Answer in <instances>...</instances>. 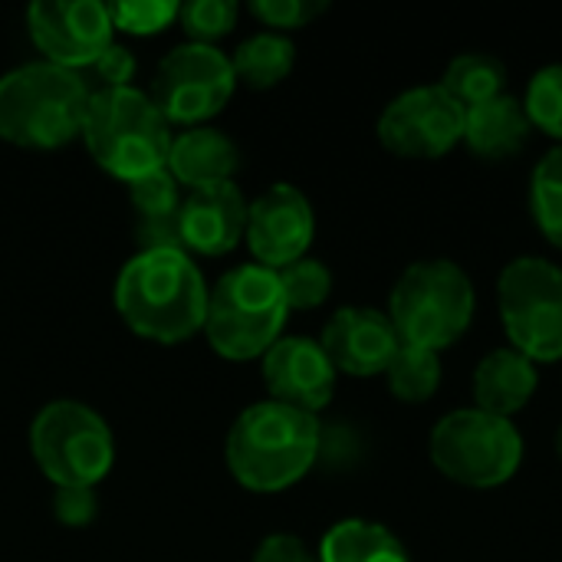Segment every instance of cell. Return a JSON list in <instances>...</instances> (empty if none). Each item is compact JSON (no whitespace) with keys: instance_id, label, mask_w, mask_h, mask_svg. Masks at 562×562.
<instances>
[{"instance_id":"obj_25","label":"cell","mask_w":562,"mask_h":562,"mask_svg":"<svg viewBox=\"0 0 562 562\" xmlns=\"http://www.w3.org/2000/svg\"><path fill=\"white\" fill-rule=\"evenodd\" d=\"M533 217L540 231L562 247V145L553 148L533 171Z\"/></svg>"},{"instance_id":"obj_4","label":"cell","mask_w":562,"mask_h":562,"mask_svg":"<svg viewBox=\"0 0 562 562\" xmlns=\"http://www.w3.org/2000/svg\"><path fill=\"white\" fill-rule=\"evenodd\" d=\"M82 138L99 168L122 181H135L168 165L175 135L148 92L128 86L92 92Z\"/></svg>"},{"instance_id":"obj_28","label":"cell","mask_w":562,"mask_h":562,"mask_svg":"<svg viewBox=\"0 0 562 562\" xmlns=\"http://www.w3.org/2000/svg\"><path fill=\"white\" fill-rule=\"evenodd\" d=\"M178 10H181V3H171V0H132V3H109V20H112V26H119L125 33L148 36V33H158L168 23H175Z\"/></svg>"},{"instance_id":"obj_10","label":"cell","mask_w":562,"mask_h":562,"mask_svg":"<svg viewBox=\"0 0 562 562\" xmlns=\"http://www.w3.org/2000/svg\"><path fill=\"white\" fill-rule=\"evenodd\" d=\"M234 86L231 56L211 43H184L158 63L148 99L168 122H204L227 105Z\"/></svg>"},{"instance_id":"obj_33","label":"cell","mask_w":562,"mask_h":562,"mask_svg":"<svg viewBox=\"0 0 562 562\" xmlns=\"http://www.w3.org/2000/svg\"><path fill=\"white\" fill-rule=\"evenodd\" d=\"M254 562H319L313 560V553L296 540V537H286V533H277V537H267L257 550Z\"/></svg>"},{"instance_id":"obj_12","label":"cell","mask_w":562,"mask_h":562,"mask_svg":"<svg viewBox=\"0 0 562 562\" xmlns=\"http://www.w3.org/2000/svg\"><path fill=\"white\" fill-rule=\"evenodd\" d=\"M26 30L46 63L82 72L109 43V7L95 0H40L26 10Z\"/></svg>"},{"instance_id":"obj_7","label":"cell","mask_w":562,"mask_h":562,"mask_svg":"<svg viewBox=\"0 0 562 562\" xmlns=\"http://www.w3.org/2000/svg\"><path fill=\"white\" fill-rule=\"evenodd\" d=\"M431 461L445 477L464 487H497L517 474L524 438L501 415L461 408L445 415L431 431Z\"/></svg>"},{"instance_id":"obj_3","label":"cell","mask_w":562,"mask_h":562,"mask_svg":"<svg viewBox=\"0 0 562 562\" xmlns=\"http://www.w3.org/2000/svg\"><path fill=\"white\" fill-rule=\"evenodd\" d=\"M82 72L26 63L0 76V138L23 148H59L82 135L89 112Z\"/></svg>"},{"instance_id":"obj_8","label":"cell","mask_w":562,"mask_h":562,"mask_svg":"<svg viewBox=\"0 0 562 562\" xmlns=\"http://www.w3.org/2000/svg\"><path fill=\"white\" fill-rule=\"evenodd\" d=\"M30 448L40 471L56 487H95L115 461L109 425L79 402L46 405L33 418Z\"/></svg>"},{"instance_id":"obj_6","label":"cell","mask_w":562,"mask_h":562,"mask_svg":"<svg viewBox=\"0 0 562 562\" xmlns=\"http://www.w3.org/2000/svg\"><path fill=\"white\" fill-rule=\"evenodd\" d=\"M474 316V286L451 260H422L392 290L389 319L405 346L441 352Z\"/></svg>"},{"instance_id":"obj_9","label":"cell","mask_w":562,"mask_h":562,"mask_svg":"<svg viewBox=\"0 0 562 562\" xmlns=\"http://www.w3.org/2000/svg\"><path fill=\"white\" fill-rule=\"evenodd\" d=\"M501 316L517 352L530 362L562 359V270L520 257L501 273Z\"/></svg>"},{"instance_id":"obj_16","label":"cell","mask_w":562,"mask_h":562,"mask_svg":"<svg viewBox=\"0 0 562 562\" xmlns=\"http://www.w3.org/2000/svg\"><path fill=\"white\" fill-rule=\"evenodd\" d=\"M247 231V201L234 181L194 188L184 194L178 211V234L184 254L221 257L237 247Z\"/></svg>"},{"instance_id":"obj_20","label":"cell","mask_w":562,"mask_h":562,"mask_svg":"<svg viewBox=\"0 0 562 562\" xmlns=\"http://www.w3.org/2000/svg\"><path fill=\"white\" fill-rule=\"evenodd\" d=\"M319 562H408V557L385 527L369 520H342L323 537Z\"/></svg>"},{"instance_id":"obj_21","label":"cell","mask_w":562,"mask_h":562,"mask_svg":"<svg viewBox=\"0 0 562 562\" xmlns=\"http://www.w3.org/2000/svg\"><path fill=\"white\" fill-rule=\"evenodd\" d=\"M293 59H296V49L283 33H257L237 46V53L231 56V66L240 82L254 89H270L290 76Z\"/></svg>"},{"instance_id":"obj_5","label":"cell","mask_w":562,"mask_h":562,"mask_svg":"<svg viewBox=\"0 0 562 562\" xmlns=\"http://www.w3.org/2000/svg\"><path fill=\"white\" fill-rule=\"evenodd\" d=\"M286 313L290 306L277 270L244 263L224 273L207 293L204 336L224 359H257L280 339Z\"/></svg>"},{"instance_id":"obj_32","label":"cell","mask_w":562,"mask_h":562,"mask_svg":"<svg viewBox=\"0 0 562 562\" xmlns=\"http://www.w3.org/2000/svg\"><path fill=\"white\" fill-rule=\"evenodd\" d=\"M53 507L66 527H86L95 517V494L92 487H59Z\"/></svg>"},{"instance_id":"obj_22","label":"cell","mask_w":562,"mask_h":562,"mask_svg":"<svg viewBox=\"0 0 562 562\" xmlns=\"http://www.w3.org/2000/svg\"><path fill=\"white\" fill-rule=\"evenodd\" d=\"M504 63L491 53H464L458 59H451L441 89L461 105V109H474L487 99L504 95Z\"/></svg>"},{"instance_id":"obj_14","label":"cell","mask_w":562,"mask_h":562,"mask_svg":"<svg viewBox=\"0 0 562 562\" xmlns=\"http://www.w3.org/2000/svg\"><path fill=\"white\" fill-rule=\"evenodd\" d=\"M263 382L273 402L316 415L329 405L336 389V369L319 342L306 336L277 339L263 356Z\"/></svg>"},{"instance_id":"obj_31","label":"cell","mask_w":562,"mask_h":562,"mask_svg":"<svg viewBox=\"0 0 562 562\" xmlns=\"http://www.w3.org/2000/svg\"><path fill=\"white\" fill-rule=\"evenodd\" d=\"M326 10V0H254V13L277 30H296L316 20Z\"/></svg>"},{"instance_id":"obj_23","label":"cell","mask_w":562,"mask_h":562,"mask_svg":"<svg viewBox=\"0 0 562 562\" xmlns=\"http://www.w3.org/2000/svg\"><path fill=\"white\" fill-rule=\"evenodd\" d=\"M389 385L395 392V398L402 402H428L438 385H441V359L431 349H418V346H398L392 366L385 369Z\"/></svg>"},{"instance_id":"obj_1","label":"cell","mask_w":562,"mask_h":562,"mask_svg":"<svg viewBox=\"0 0 562 562\" xmlns=\"http://www.w3.org/2000/svg\"><path fill=\"white\" fill-rule=\"evenodd\" d=\"M207 293L184 250H138L115 280V306L125 326L165 346L204 329Z\"/></svg>"},{"instance_id":"obj_15","label":"cell","mask_w":562,"mask_h":562,"mask_svg":"<svg viewBox=\"0 0 562 562\" xmlns=\"http://www.w3.org/2000/svg\"><path fill=\"white\" fill-rule=\"evenodd\" d=\"M323 352L329 356L336 372L346 375H379L392 366L402 339L389 319V313L369 306L339 310L323 329Z\"/></svg>"},{"instance_id":"obj_2","label":"cell","mask_w":562,"mask_h":562,"mask_svg":"<svg viewBox=\"0 0 562 562\" xmlns=\"http://www.w3.org/2000/svg\"><path fill=\"white\" fill-rule=\"evenodd\" d=\"M319 454V422L280 402H257L234 422L227 435L231 474L260 494L296 484Z\"/></svg>"},{"instance_id":"obj_18","label":"cell","mask_w":562,"mask_h":562,"mask_svg":"<svg viewBox=\"0 0 562 562\" xmlns=\"http://www.w3.org/2000/svg\"><path fill=\"white\" fill-rule=\"evenodd\" d=\"M537 392V362H530L517 349L491 352L474 372V398L481 412L491 415H514L520 412Z\"/></svg>"},{"instance_id":"obj_24","label":"cell","mask_w":562,"mask_h":562,"mask_svg":"<svg viewBox=\"0 0 562 562\" xmlns=\"http://www.w3.org/2000/svg\"><path fill=\"white\" fill-rule=\"evenodd\" d=\"M128 198L135 211V224H158V221H175L181 211V184L168 168L151 171L145 178L128 181Z\"/></svg>"},{"instance_id":"obj_17","label":"cell","mask_w":562,"mask_h":562,"mask_svg":"<svg viewBox=\"0 0 562 562\" xmlns=\"http://www.w3.org/2000/svg\"><path fill=\"white\" fill-rule=\"evenodd\" d=\"M237 165H240L237 145L224 132L198 125L171 138L165 168L175 175L178 184H188V191H194V188L231 181Z\"/></svg>"},{"instance_id":"obj_13","label":"cell","mask_w":562,"mask_h":562,"mask_svg":"<svg viewBox=\"0 0 562 562\" xmlns=\"http://www.w3.org/2000/svg\"><path fill=\"white\" fill-rule=\"evenodd\" d=\"M316 221L306 194L293 184H273L254 204H247V244L260 267L283 270L306 257Z\"/></svg>"},{"instance_id":"obj_11","label":"cell","mask_w":562,"mask_h":562,"mask_svg":"<svg viewBox=\"0 0 562 562\" xmlns=\"http://www.w3.org/2000/svg\"><path fill=\"white\" fill-rule=\"evenodd\" d=\"M379 138L402 158H441L464 138V109L441 86L408 89L382 112Z\"/></svg>"},{"instance_id":"obj_34","label":"cell","mask_w":562,"mask_h":562,"mask_svg":"<svg viewBox=\"0 0 562 562\" xmlns=\"http://www.w3.org/2000/svg\"><path fill=\"white\" fill-rule=\"evenodd\" d=\"M557 451H560V458H562V428H560V438H557Z\"/></svg>"},{"instance_id":"obj_30","label":"cell","mask_w":562,"mask_h":562,"mask_svg":"<svg viewBox=\"0 0 562 562\" xmlns=\"http://www.w3.org/2000/svg\"><path fill=\"white\" fill-rule=\"evenodd\" d=\"M86 72L92 76L89 92H105V89H128L132 76H135V59L125 46L109 43L89 66Z\"/></svg>"},{"instance_id":"obj_27","label":"cell","mask_w":562,"mask_h":562,"mask_svg":"<svg viewBox=\"0 0 562 562\" xmlns=\"http://www.w3.org/2000/svg\"><path fill=\"white\" fill-rule=\"evenodd\" d=\"M524 109L530 125H540L547 135L562 142V66H547L530 79Z\"/></svg>"},{"instance_id":"obj_19","label":"cell","mask_w":562,"mask_h":562,"mask_svg":"<svg viewBox=\"0 0 562 562\" xmlns=\"http://www.w3.org/2000/svg\"><path fill=\"white\" fill-rule=\"evenodd\" d=\"M530 115L514 95H497L464 109V138L484 158H507L520 151L530 138Z\"/></svg>"},{"instance_id":"obj_29","label":"cell","mask_w":562,"mask_h":562,"mask_svg":"<svg viewBox=\"0 0 562 562\" xmlns=\"http://www.w3.org/2000/svg\"><path fill=\"white\" fill-rule=\"evenodd\" d=\"M237 20V3L231 0H191L181 3L178 23L194 36V43H211L224 33H231Z\"/></svg>"},{"instance_id":"obj_26","label":"cell","mask_w":562,"mask_h":562,"mask_svg":"<svg viewBox=\"0 0 562 562\" xmlns=\"http://www.w3.org/2000/svg\"><path fill=\"white\" fill-rule=\"evenodd\" d=\"M286 306L290 310H316L319 303H326L329 290H333V273L326 270V263L313 260V257H300L290 267L277 270Z\"/></svg>"}]
</instances>
